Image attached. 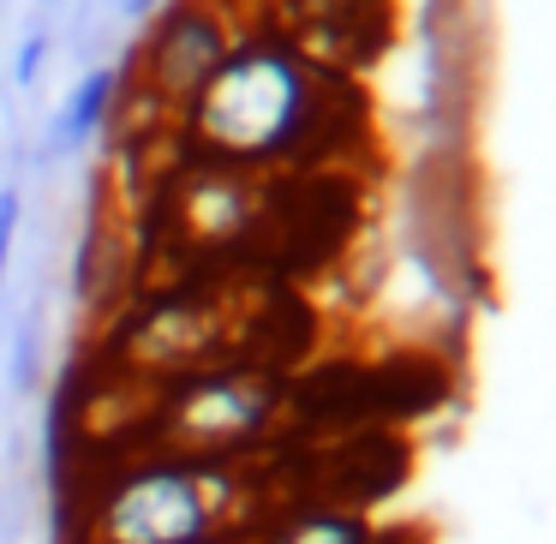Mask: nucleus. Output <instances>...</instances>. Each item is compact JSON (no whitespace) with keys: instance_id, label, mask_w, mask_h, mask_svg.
Masks as SVG:
<instances>
[{"instance_id":"3","label":"nucleus","mask_w":556,"mask_h":544,"mask_svg":"<svg viewBox=\"0 0 556 544\" xmlns=\"http://www.w3.org/2000/svg\"><path fill=\"white\" fill-rule=\"evenodd\" d=\"M281 377L269 365H198L162 401V448L198 460H233L281 419Z\"/></svg>"},{"instance_id":"10","label":"nucleus","mask_w":556,"mask_h":544,"mask_svg":"<svg viewBox=\"0 0 556 544\" xmlns=\"http://www.w3.org/2000/svg\"><path fill=\"white\" fill-rule=\"evenodd\" d=\"M216 7H228V13H233V18H240V25H245V18H252L257 7H264V0H216Z\"/></svg>"},{"instance_id":"8","label":"nucleus","mask_w":556,"mask_h":544,"mask_svg":"<svg viewBox=\"0 0 556 544\" xmlns=\"http://www.w3.org/2000/svg\"><path fill=\"white\" fill-rule=\"evenodd\" d=\"M18 222H25V198H18V186H0V288H7V269L18 252Z\"/></svg>"},{"instance_id":"6","label":"nucleus","mask_w":556,"mask_h":544,"mask_svg":"<svg viewBox=\"0 0 556 544\" xmlns=\"http://www.w3.org/2000/svg\"><path fill=\"white\" fill-rule=\"evenodd\" d=\"M121 97H126V66H90V73L78 78L73 90H66L61 114H54L49 144H54V150H85L90 138H97L102 126L114 121Z\"/></svg>"},{"instance_id":"7","label":"nucleus","mask_w":556,"mask_h":544,"mask_svg":"<svg viewBox=\"0 0 556 544\" xmlns=\"http://www.w3.org/2000/svg\"><path fill=\"white\" fill-rule=\"evenodd\" d=\"M257 544H383V539L365 520V508L353 503H300L269 520Z\"/></svg>"},{"instance_id":"4","label":"nucleus","mask_w":556,"mask_h":544,"mask_svg":"<svg viewBox=\"0 0 556 544\" xmlns=\"http://www.w3.org/2000/svg\"><path fill=\"white\" fill-rule=\"evenodd\" d=\"M233 37H240V18L216 0H162L138 54L126 61V85H138L150 109L186 114L198 90L216 78V66L228 61Z\"/></svg>"},{"instance_id":"1","label":"nucleus","mask_w":556,"mask_h":544,"mask_svg":"<svg viewBox=\"0 0 556 544\" xmlns=\"http://www.w3.org/2000/svg\"><path fill=\"white\" fill-rule=\"evenodd\" d=\"M336 73L305 54V42L281 30L240 25L228 61L216 66L198 102L180 114L192 144L222 168H276L324 144L336 121Z\"/></svg>"},{"instance_id":"2","label":"nucleus","mask_w":556,"mask_h":544,"mask_svg":"<svg viewBox=\"0 0 556 544\" xmlns=\"http://www.w3.org/2000/svg\"><path fill=\"white\" fill-rule=\"evenodd\" d=\"M233 527H240L233 460L156 448L102 479L85 515V544H204L233 539Z\"/></svg>"},{"instance_id":"11","label":"nucleus","mask_w":556,"mask_h":544,"mask_svg":"<svg viewBox=\"0 0 556 544\" xmlns=\"http://www.w3.org/2000/svg\"><path fill=\"white\" fill-rule=\"evenodd\" d=\"M204 544H240V539H204Z\"/></svg>"},{"instance_id":"9","label":"nucleus","mask_w":556,"mask_h":544,"mask_svg":"<svg viewBox=\"0 0 556 544\" xmlns=\"http://www.w3.org/2000/svg\"><path fill=\"white\" fill-rule=\"evenodd\" d=\"M42 61H49V37H42V30H30L25 49H18V61H13V85H37Z\"/></svg>"},{"instance_id":"5","label":"nucleus","mask_w":556,"mask_h":544,"mask_svg":"<svg viewBox=\"0 0 556 544\" xmlns=\"http://www.w3.org/2000/svg\"><path fill=\"white\" fill-rule=\"evenodd\" d=\"M210 347H216V317L186 305V300H168V305H156L150 317L132 324L138 365H144V371H162V377L198 371V359H204Z\"/></svg>"}]
</instances>
